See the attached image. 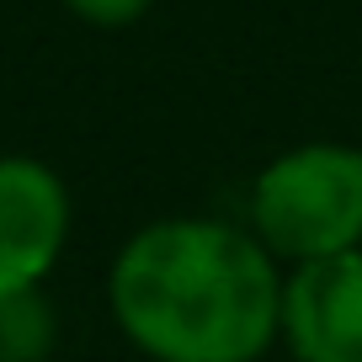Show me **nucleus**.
Wrapping results in <instances>:
<instances>
[{
  "mask_svg": "<svg viewBox=\"0 0 362 362\" xmlns=\"http://www.w3.org/2000/svg\"><path fill=\"white\" fill-rule=\"evenodd\" d=\"M107 304L149 362H261L277 341L283 272L240 224L155 218L112 256Z\"/></svg>",
  "mask_w": 362,
  "mask_h": 362,
  "instance_id": "nucleus-1",
  "label": "nucleus"
},
{
  "mask_svg": "<svg viewBox=\"0 0 362 362\" xmlns=\"http://www.w3.org/2000/svg\"><path fill=\"white\" fill-rule=\"evenodd\" d=\"M250 235L288 267L362 250V149L298 144L250 181Z\"/></svg>",
  "mask_w": 362,
  "mask_h": 362,
  "instance_id": "nucleus-2",
  "label": "nucleus"
},
{
  "mask_svg": "<svg viewBox=\"0 0 362 362\" xmlns=\"http://www.w3.org/2000/svg\"><path fill=\"white\" fill-rule=\"evenodd\" d=\"M277 341L293 362H362V250L288 272Z\"/></svg>",
  "mask_w": 362,
  "mask_h": 362,
  "instance_id": "nucleus-3",
  "label": "nucleus"
},
{
  "mask_svg": "<svg viewBox=\"0 0 362 362\" xmlns=\"http://www.w3.org/2000/svg\"><path fill=\"white\" fill-rule=\"evenodd\" d=\"M69 240V187L37 155H0V288L43 283Z\"/></svg>",
  "mask_w": 362,
  "mask_h": 362,
  "instance_id": "nucleus-4",
  "label": "nucleus"
},
{
  "mask_svg": "<svg viewBox=\"0 0 362 362\" xmlns=\"http://www.w3.org/2000/svg\"><path fill=\"white\" fill-rule=\"evenodd\" d=\"M59 346V309L33 288H0V362H48Z\"/></svg>",
  "mask_w": 362,
  "mask_h": 362,
  "instance_id": "nucleus-5",
  "label": "nucleus"
},
{
  "mask_svg": "<svg viewBox=\"0 0 362 362\" xmlns=\"http://www.w3.org/2000/svg\"><path fill=\"white\" fill-rule=\"evenodd\" d=\"M86 27H128L155 6V0H64Z\"/></svg>",
  "mask_w": 362,
  "mask_h": 362,
  "instance_id": "nucleus-6",
  "label": "nucleus"
}]
</instances>
